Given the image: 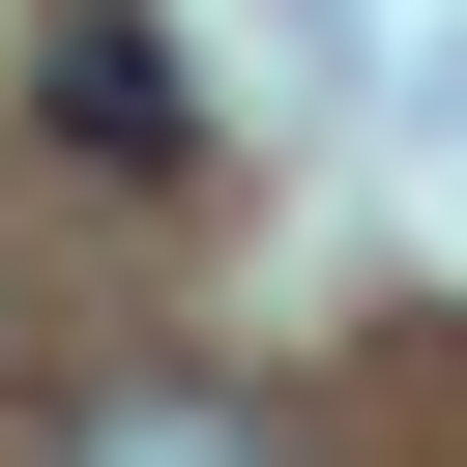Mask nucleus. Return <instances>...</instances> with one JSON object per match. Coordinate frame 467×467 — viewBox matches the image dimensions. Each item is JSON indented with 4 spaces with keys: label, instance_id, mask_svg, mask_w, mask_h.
I'll use <instances>...</instances> for the list:
<instances>
[{
    "label": "nucleus",
    "instance_id": "1",
    "mask_svg": "<svg viewBox=\"0 0 467 467\" xmlns=\"http://www.w3.org/2000/svg\"><path fill=\"white\" fill-rule=\"evenodd\" d=\"M58 146H88V175H204V88H175V29H117V0H88V29H58Z\"/></svg>",
    "mask_w": 467,
    "mask_h": 467
},
{
    "label": "nucleus",
    "instance_id": "2",
    "mask_svg": "<svg viewBox=\"0 0 467 467\" xmlns=\"http://www.w3.org/2000/svg\"><path fill=\"white\" fill-rule=\"evenodd\" d=\"M58 467H292V438H263L234 379H88V409H58Z\"/></svg>",
    "mask_w": 467,
    "mask_h": 467
}]
</instances>
